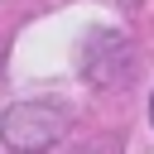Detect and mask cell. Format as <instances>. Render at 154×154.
<instances>
[{
    "label": "cell",
    "instance_id": "1",
    "mask_svg": "<svg viewBox=\"0 0 154 154\" xmlns=\"http://www.w3.org/2000/svg\"><path fill=\"white\" fill-rule=\"evenodd\" d=\"M58 116L48 111V106H14V111H5V120H0V135H5V144L10 149H19V154H34V149H48L53 140H58Z\"/></svg>",
    "mask_w": 154,
    "mask_h": 154
},
{
    "label": "cell",
    "instance_id": "2",
    "mask_svg": "<svg viewBox=\"0 0 154 154\" xmlns=\"http://www.w3.org/2000/svg\"><path fill=\"white\" fill-rule=\"evenodd\" d=\"M149 120H154V96H149Z\"/></svg>",
    "mask_w": 154,
    "mask_h": 154
}]
</instances>
